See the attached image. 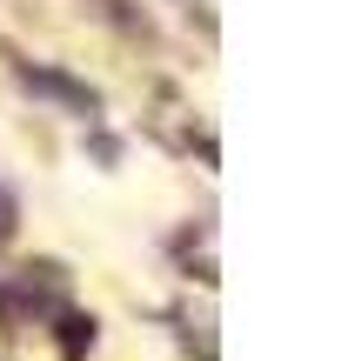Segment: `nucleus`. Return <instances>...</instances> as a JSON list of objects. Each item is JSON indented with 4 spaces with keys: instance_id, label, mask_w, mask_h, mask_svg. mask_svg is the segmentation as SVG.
<instances>
[{
    "instance_id": "obj_1",
    "label": "nucleus",
    "mask_w": 355,
    "mask_h": 361,
    "mask_svg": "<svg viewBox=\"0 0 355 361\" xmlns=\"http://www.w3.org/2000/svg\"><path fill=\"white\" fill-rule=\"evenodd\" d=\"M27 87L54 94V101L74 107V114H94V94H88V87H74V80H61V74H47V67H27Z\"/></svg>"
}]
</instances>
